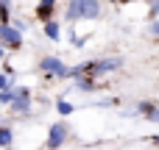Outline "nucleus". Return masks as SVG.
Segmentation results:
<instances>
[{
	"label": "nucleus",
	"mask_w": 159,
	"mask_h": 150,
	"mask_svg": "<svg viewBox=\"0 0 159 150\" xmlns=\"http://www.w3.org/2000/svg\"><path fill=\"white\" fill-rule=\"evenodd\" d=\"M101 14V3L98 0H70L67 6V19L78 22V19H95Z\"/></svg>",
	"instance_id": "obj_1"
},
{
	"label": "nucleus",
	"mask_w": 159,
	"mask_h": 150,
	"mask_svg": "<svg viewBox=\"0 0 159 150\" xmlns=\"http://www.w3.org/2000/svg\"><path fill=\"white\" fill-rule=\"evenodd\" d=\"M0 45L8 47V50H20L22 47V33L17 25H8V22H0Z\"/></svg>",
	"instance_id": "obj_2"
},
{
	"label": "nucleus",
	"mask_w": 159,
	"mask_h": 150,
	"mask_svg": "<svg viewBox=\"0 0 159 150\" xmlns=\"http://www.w3.org/2000/svg\"><path fill=\"white\" fill-rule=\"evenodd\" d=\"M39 70H42L45 75H53V78H70V70H73V67H64L61 58H56V56H45V58L39 61Z\"/></svg>",
	"instance_id": "obj_3"
},
{
	"label": "nucleus",
	"mask_w": 159,
	"mask_h": 150,
	"mask_svg": "<svg viewBox=\"0 0 159 150\" xmlns=\"http://www.w3.org/2000/svg\"><path fill=\"white\" fill-rule=\"evenodd\" d=\"M67 134H70V128H67L64 122H56V125H50L45 145H48V148H61V145L67 142Z\"/></svg>",
	"instance_id": "obj_4"
},
{
	"label": "nucleus",
	"mask_w": 159,
	"mask_h": 150,
	"mask_svg": "<svg viewBox=\"0 0 159 150\" xmlns=\"http://www.w3.org/2000/svg\"><path fill=\"white\" fill-rule=\"evenodd\" d=\"M11 109L20 111V114H28V109H31V89L28 86H17V95L11 100Z\"/></svg>",
	"instance_id": "obj_5"
},
{
	"label": "nucleus",
	"mask_w": 159,
	"mask_h": 150,
	"mask_svg": "<svg viewBox=\"0 0 159 150\" xmlns=\"http://www.w3.org/2000/svg\"><path fill=\"white\" fill-rule=\"evenodd\" d=\"M53 8H56V0H39L36 17H39L42 22H48V19H53Z\"/></svg>",
	"instance_id": "obj_6"
},
{
	"label": "nucleus",
	"mask_w": 159,
	"mask_h": 150,
	"mask_svg": "<svg viewBox=\"0 0 159 150\" xmlns=\"http://www.w3.org/2000/svg\"><path fill=\"white\" fill-rule=\"evenodd\" d=\"M45 36L53 39V42H59V39H61V25H59L56 19H48V22H45Z\"/></svg>",
	"instance_id": "obj_7"
},
{
	"label": "nucleus",
	"mask_w": 159,
	"mask_h": 150,
	"mask_svg": "<svg viewBox=\"0 0 159 150\" xmlns=\"http://www.w3.org/2000/svg\"><path fill=\"white\" fill-rule=\"evenodd\" d=\"M140 114L145 120H151V122H159V109L154 103H140Z\"/></svg>",
	"instance_id": "obj_8"
},
{
	"label": "nucleus",
	"mask_w": 159,
	"mask_h": 150,
	"mask_svg": "<svg viewBox=\"0 0 159 150\" xmlns=\"http://www.w3.org/2000/svg\"><path fill=\"white\" fill-rule=\"evenodd\" d=\"M75 89H81V92H92V89H98V86H95L92 75H78V81H75Z\"/></svg>",
	"instance_id": "obj_9"
},
{
	"label": "nucleus",
	"mask_w": 159,
	"mask_h": 150,
	"mask_svg": "<svg viewBox=\"0 0 159 150\" xmlns=\"http://www.w3.org/2000/svg\"><path fill=\"white\" fill-rule=\"evenodd\" d=\"M11 142H14V134H11V128L0 125V148H8Z\"/></svg>",
	"instance_id": "obj_10"
},
{
	"label": "nucleus",
	"mask_w": 159,
	"mask_h": 150,
	"mask_svg": "<svg viewBox=\"0 0 159 150\" xmlns=\"http://www.w3.org/2000/svg\"><path fill=\"white\" fill-rule=\"evenodd\" d=\"M14 95H17V86H8V89H3V92H0V103H6V106H11V100H14Z\"/></svg>",
	"instance_id": "obj_11"
},
{
	"label": "nucleus",
	"mask_w": 159,
	"mask_h": 150,
	"mask_svg": "<svg viewBox=\"0 0 159 150\" xmlns=\"http://www.w3.org/2000/svg\"><path fill=\"white\" fill-rule=\"evenodd\" d=\"M56 111H59V114H61V117H67V114H73V111H75V109H73V106H70V103H67V100H59V103H56Z\"/></svg>",
	"instance_id": "obj_12"
},
{
	"label": "nucleus",
	"mask_w": 159,
	"mask_h": 150,
	"mask_svg": "<svg viewBox=\"0 0 159 150\" xmlns=\"http://www.w3.org/2000/svg\"><path fill=\"white\" fill-rule=\"evenodd\" d=\"M157 14H159V0H151V6H148V17L157 19Z\"/></svg>",
	"instance_id": "obj_13"
},
{
	"label": "nucleus",
	"mask_w": 159,
	"mask_h": 150,
	"mask_svg": "<svg viewBox=\"0 0 159 150\" xmlns=\"http://www.w3.org/2000/svg\"><path fill=\"white\" fill-rule=\"evenodd\" d=\"M8 86H11V75H8V72H3V75H0V92H3V89H8Z\"/></svg>",
	"instance_id": "obj_14"
},
{
	"label": "nucleus",
	"mask_w": 159,
	"mask_h": 150,
	"mask_svg": "<svg viewBox=\"0 0 159 150\" xmlns=\"http://www.w3.org/2000/svg\"><path fill=\"white\" fill-rule=\"evenodd\" d=\"M73 45H75V47H84V45H87V36H78V33H73Z\"/></svg>",
	"instance_id": "obj_15"
},
{
	"label": "nucleus",
	"mask_w": 159,
	"mask_h": 150,
	"mask_svg": "<svg viewBox=\"0 0 159 150\" xmlns=\"http://www.w3.org/2000/svg\"><path fill=\"white\" fill-rule=\"evenodd\" d=\"M151 33L159 39V19H154V22H151Z\"/></svg>",
	"instance_id": "obj_16"
},
{
	"label": "nucleus",
	"mask_w": 159,
	"mask_h": 150,
	"mask_svg": "<svg viewBox=\"0 0 159 150\" xmlns=\"http://www.w3.org/2000/svg\"><path fill=\"white\" fill-rule=\"evenodd\" d=\"M6 50H8V47H3V45H0V58H3V53H6Z\"/></svg>",
	"instance_id": "obj_17"
},
{
	"label": "nucleus",
	"mask_w": 159,
	"mask_h": 150,
	"mask_svg": "<svg viewBox=\"0 0 159 150\" xmlns=\"http://www.w3.org/2000/svg\"><path fill=\"white\" fill-rule=\"evenodd\" d=\"M112 3H134V0H112Z\"/></svg>",
	"instance_id": "obj_18"
},
{
	"label": "nucleus",
	"mask_w": 159,
	"mask_h": 150,
	"mask_svg": "<svg viewBox=\"0 0 159 150\" xmlns=\"http://www.w3.org/2000/svg\"><path fill=\"white\" fill-rule=\"evenodd\" d=\"M154 142H159V136H154Z\"/></svg>",
	"instance_id": "obj_19"
}]
</instances>
